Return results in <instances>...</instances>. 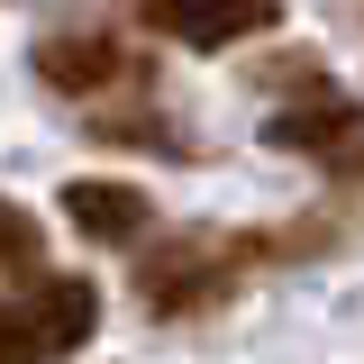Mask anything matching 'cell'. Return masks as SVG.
<instances>
[{
  "mask_svg": "<svg viewBox=\"0 0 364 364\" xmlns=\"http://www.w3.org/2000/svg\"><path fill=\"white\" fill-rule=\"evenodd\" d=\"M37 264H46V228L18 200H0V273H37Z\"/></svg>",
  "mask_w": 364,
  "mask_h": 364,
  "instance_id": "7",
  "label": "cell"
},
{
  "mask_svg": "<svg viewBox=\"0 0 364 364\" xmlns=\"http://www.w3.org/2000/svg\"><path fill=\"white\" fill-rule=\"evenodd\" d=\"M37 82L64 91V100H100V91H146V55L128 37H109V28H55L37 46Z\"/></svg>",
  "mask_w": 364,
  "mask_h": 364,
  "instance_id": "3",
  "label": "cell"
},
{
  "mask_svg": "<svg viewBox=\"0 0 364 364\" xmlns=\"http://www.w3.org/2000/svg\"><path fill=\"white\" fill-rule=\"evenodd\" d=\"M64 219L82 228V237H100V246H136L146 237V191L136 182H100V173H73L64 182Z\"/></svg>",
  "mask_w": 364,
  "mask_h": 364,
  "instance_id": "6",
  "label": "cell"
},
{
  "mask_svg": "<svg viewBox=\"0 0 364 364\" xmlns=\"http://www.w3.org/2000/svg\"><path fill=\"white\" fill-rule=\"evenodd\" d=\"M282 82L301 91V109H282V119H273V146H301L310 164L346 173V164H355V100H346V91H328V73H282Z\"/></svg>",
  "mask_w": 364,
  "mask_h": 364,
  "instance_id": "5",
  "label": "cell"
},
{
  "mask_svg": "<svg viewBox=\"0 0 364 364\" xmlns=\"http://www.w3.org/2000/svg\"><path fill=\"white\" fill-rule=\"evenodd\" d=\"M136 18L191 55H228V46L282 28V0H136Z\"/></svg>",
  "mask_w": 364,
  "mask_h": 364,
  "instance_id": "4",
  "label": "cell"
},
{
  "mask_svg": "<svg viewBox=\"0 0 364 364\" xmlns=\"http://www.w3.org/2000/svg\"><path fill=\"white\" fill-rule=\"evenodd\" d=\"M100 291L82 273H46L37 291H0V364H64L91 346Z\"/></svg>",
  "mask_w": 364,
  "mask_h": 364,
  "instance_id": "2",
  "label": "cell"
},
{
  "mask_svg": "<svg viewBox=\"0 0 364 364\" xmlns=\"http://www.w3.org/2000/svg\"><path fill=\"white\" fill-rule=\"evenodd\" d=\"M318 237H255V228H173V237H155V255H136V301L155 318H182L200 310V301H228L237 291V273L273 264V255H301Z\"/></svg>",
  "mask_w": 364,
  "mask_h": 364,
  "instance_id": "1",
  "label": "cell"
}]
</instances>
